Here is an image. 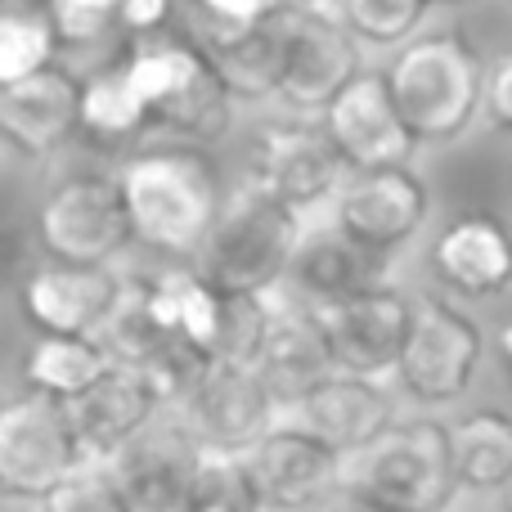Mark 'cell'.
Segmentation results:
<instances>
[{"label":"cell","mask_w":512,"mask_h":512,"mask_svg":"<svg viewBox=\"0 0 512 512\" xmlns=\"http://www.w3.org/2000/svg\"><path fill=\"white\" fill-rule=\"evenodd\" d=\"M117 180L131 207L135 239L171 256H203L230 203L221 189V167L198 144L135 153Z\"/></svg>","instance_id":"cell-1"},{"label":"cell","mask_w":512,"mask_h":512,"mask_svg":"<svg viewBox=\"0 0 512 512\" xmlns=\"http://www.w3.org/2000/svg\"><path fill=\"white\" fill-rule=\"evenodd\" d=\"M301 239V212L248 176L225 203L221 225L198 256V274L221 297H274L288 283Z\"/></svg>","instance_id":"cell-2"},{"label":"cell","mask_w":512,"mask_h":512,"mask_svg":"<svg viewBox=\"0 0 512 512\" xmlns=\"http://www.w3.org/2000/svg\"><path fill=\"white\" fill-rule=\"evenodd\" d=\"M391 95L418 144H450L477 122L490 90V68L459 32L409 41L387 68Z\"/></svg>","instance_id":"cell-3"},{"label":"cell","mask_w":512,"mask_h":512,"mask_svg":"<svg viewBox=\"0 0 512 512\" xmlns=\"http://www.w3.org/2000/svg\"><path fill=\"white\" fill-rule=\"evenodd\" d=\"M454 427L414 418L396 423L378 445L346 459L342 490L373 512H445L459 495Z\"/></svg>","instance_id":"cell-4"},{"label":"cell","mask_w":512,"mask_h":512,"mask_svg":"<svg viewBox=\"0 0 512 512\" xmlns=\"http://www.w3.org/2000/svg\"><path fill=\"white\" fill-rule=\"evenodd\" d=\"M126 77L135 81L149 104V122L158 131L180 135L185 144H216L230 126V90L203 50L189 36H153L135 41L122 59Z\"/></svg>","instance_id":"cell-5"},{"label":"cell","mask_w":512,"mask_h":512,"mask_svg":"<svg viewBox=\"0 0 512 512\" xmlns=\"http://www.w3.org/2000/svg\"><path fill=\"white\" fill-rule=\"evenodd\" d=\"M81 468H90V459L68 400L27 387L0 409V490L9 499L50 504Z\"/></svg>","instance_id":"cell-6"},{"label":"cell","mask_w":512,"mask_h":512,"mask_svg":"<svg viewBox=\"0 0 512 512\" xmlns=\"http://www.w3.org/2000/svg\"><path fill=\"white\" fill-rule=\"evenodd\" d=\"M135 239V221L126 207L122 180L77 176L59 185L41 207V243L54 261L68 265H108Z\"/></svg>","instance_id":"cell-7"},{"label":"cell","mask_w":512,"mask_h":512,"mask_svg":"<svg viewBox=\"0 0 512 512\" xmlns=\"http://www.w3.org/2000/svg\"><path fill=\"white\" fill-rule=\"evenodd\" d=\"M203 463H207V450L189 432L185 414L180 409H162L104 468L113 472V481L135 504V512H185Z\"/></svg>","instance_id":"cell-8"},{"label":"cell","mask_w":512,"mask_h":512,"mask_svg":"<svg viewBox=\"0 0 512 512\" xmlns=\"http://www.w3.org/2000/svg\"><path fill=\"white\" fill-rule=\"evenodd\" d=\"M414 310L418 301H409L400 288H373L355 301H342L324 315V333L333 346L337 373L346 378H364V382H387L400 378L405 364V346L414 333Z\"/></svg>","instance_id":"cell-9"},{"label":"cell","mask_w":512,"mask_h":512,"mask_svg":"<svg viewBox=\"0 0 512 512\" xmlns=\"http://www.w3.org/2000/svg\"><path fill=\"white\" fill-rule=\"evenodd\" d=\"M481 364V328L459 306L423 297L400 364V387L423 405H450L472 387Z\"/></svg>","instance_id":"cell-10"},{"label":"cell","mask_w":512,"mask_h":512,"mask_svg":"<svg viewBox=\"0 0 512 512\" xmlns=\"http://www.w3.org/2000/svg\"><path fill=\"white\" fill-rule=\"evenodd\" d=\"M261 512H310L346 481V459L301 423H279L252 454H243Z\"/></svg>","instance_id":"cell-11"},{"label":"cell","mask_w":512,"mask_h":512,"mask_svg":"<svg viewBox=\"0 0 512 512\" xmlns=\"http://www.w3.org/2000/svg\"><path fill=\"white\" fill-rule=\"evenodd\" d=\"M427 212H432V194H427V185L418 180L414 167L360 171L333 198L337 230L378 256H391L396 248H405L423 230Z\"/></svg>","instance_id":"cell-12"},{"label":"cell","mask_w":512,"mask_h":512,"mask_svg":"<svg viewBox=\"0 0 512 512\" xmlns=\"http://www.w3.org/2000/svg\"><path fill=\"white\" fill-rule=\"evenodd\" d=\"M360 81V41L346 27L342 5H292V50L279 95L292 108H333Z\"/></svg>","instance_id":"cell-13"},{"label":"cell","mask_w":512,"mask_h":512,"mask_svg":"<svg viewBox=\"0 0 512 512\" xmlns=\"http://www.w3.org/2000/svg\"><path fill=\"white\" fill-rule=\"evenodd\" d=\"M180 414H185L189 432L198 436V445L207 454H225V459L252 454L279 427L274 423L279 405H274L265 378L256 369H239V364H216Z\"/></svg>","instance_id":"cell-14"},{"label":"cell","mask_w":512,"mask_h":512,"mask_svg":"<svg viewBox=\"0 0 512 512\" xmlns=\"http://www.w3.org/2000/svg\"><path fill=\"white\" fill-rule=\"evenodd\" d=\"M324 131L337 144L342 162L351 167V176L409 167V153L418 144L396 108L387 72H360V81H351L342 99L324 113Z\"/></svg>","instance_id":"cell-15"},{"label":"cell","mask_w":512,"mask_h":512,"mask_svg":"<svg viewBox=\"0 0 512 512\" xmlns=\"http://www.w3.org/2000/svg\"><path fill=\"white\" fill-rule=\"evenodd\" d=\"M346 162L337 153V144L328 140L324 126H306V122H279L265 126L256 140V167L252 180L265 185L279 203H288L292 212L337 198L346 185Z\"/></svg>","instance_id":"cell-16"},{"label":"cell","mask_w":512,"mask_h":512,"mask_svg":"<svg viewBox=\"0 0 512 512\" xmlns=\"http://www.w3.org/2000/svg\"><path fill=\"white\" fill-rule=\"evenodd\" d=\"M126 279L108 265H68L54 261L27 274L23 310L41 337H99L122 306Z\"/></svg>","instance_id":"cell-17"},{"label":"cell","mask_w":512,"mask_h":512,"mask_svg":"<svg viewBox=\"0 0 512 512\" xmlns=\"http://www.w3.org/2000/svg\"><path fill=\"white\" fill-rule=\"evenodd\" d=\"M68 409H72V423H77L86 459L104 468L167 409V400L158 396V387L149 382L144 369L113 364L86 396L68 400Z\"/></svg>","instance_id":"cell-18"},{"label":"cell","mask_w":512,"mask_h":512,"mask_svg":"<svg viewBox=\"0 0 512 512\" xmlns=\"http://www.w3.org/2000/svg\"><path fill=\"white\" fill-rule=\"evenodd\" d=\"M81 108H86V81L54 63L32 81L0 90V135L27 158H45L81 135Z\"/></svg>","instance_id":"cell-19"},{"label":"cell","mask_w":512,"mask_h":512,"mask_svg":"<svg viewBox=\"0 0 512 512\" xmlns=\"http://www.w3.org/2000/svg\"><path fill=\"white\" fill-rule=\"evenodd\" d=\"M256 373L265 378V387H270L279 409L306 405L328 378H337V360H333V346H328V333H324V315L301 306V301L279 297L274 333H270V346H265Z\"/></svg>","instance_id":"cell-20"},{"label":"cell","mask_w":512,"mask_h":512,"mask_svg":"<svg viewBox=\"0 0 512 512\" xmlns=\"http://www.w3.org/2000/svg\"><path fill=\"white\" fill-rule=\"evenodd\" d=\"M373 288H387V256L351 243L342 230H310L288 270L292 301L310 310H333Z\"/></svg>","instance_id":"cell-21"},{"label":"cell","mask_w":512,"mask_h":512,"mask_svg":"<svg viewBox=\"0 0 512 512\" xmlns=\"http://www.w3.org/2000/svg\"><path fill=\"white\" fill-rule=\"evenodd\" d=\"M297 414H301V427L315 432L324 445H333L342 459L364 454L396 427V405H391L387 387L364 378H346V373L328 378Z\"/></svg>","instance_id":"cell-22"},{"label":"cell","mask_w":512,"mask_h":512,"mask_svg":"<svg viewBox=\"0 0 512 512\" xmlns=\"http://www.w3.org/2000/svg\"><path fill=\"white\" fill-rule=\"evenodd\" d=\"M432 261L454 292L490 297L512 283V230L495 216H463L436 239Z\"/></svg>","instance_id":"cell-23"},{"label":"cell","mask_w":512,"mask_h":512,"mask_svg":"<svg viewBox=\"0 0 512 512\" xmlns=\"http://www.w3.org/2000/svg\"><path fill=\"white\" fill-rule=\"evenodd\" d=\"M288 50H292V5H283L270 23L234 36V41L207 45V59L221 72L225 90L234 99H265L279 95L288 77Z\"/></svg>","instance_id":"cell-24"},{"label":"cell","mask_w":512,"mask_h":512,"mask_svg":"<svg viewBox=\"0 0 512 512\" xmlns=\"http://www.w3.org/2000/svg\"><path fill=\"white\" fill-rule=\"evenodd\" d=\"M153 315L167 328V337L189 342L216 360V333H221V292L198 270H167L149 283Z\"/></svg>","instance_id":"cell-25"},{"label":"cell","mask_w":512,"mask_h":512,"mask_svg":"<svg viewBox=\"0 0 512 512\" xmlns=\"http://www.w3.org/2000/svg\"><path fill=\"white\" fill-rule=\"evenodd\" d=\"M113 369V355L99 337H36L23 355V378L32 391L77 400Z\"/></svg>","instance_id":"cell-26"},{"label":"cell","mask_w":512,"mask_h":512,"mask_svg":"<svg viewBox=\"0 0 512 512\" xmlns=\"http://www.w3.org/2000/svg\"><path fill=\"white\" fill-rule=\"evenodd\" d=\"M454 459L468 490H499L512 481V414L508 409H477L454 427Z\"/></svg>","instance_id":"cell-27"},{"label":"cell","mask_w":512,"mask_h":512,"mask_svg":"<svg viewBox=\"0 0 512 512\" xmlns=\"http://www.w3.org/2000/svg\"><path fill=\"white\" fill-rule=\"evenodd\" d=\"M144 131H153L149 104L140 99L135 81L126 77V68L99 72L95 81H86V108H81V135L99 140L104 149H122V144L140 140Z\"/></svg>","instance_id":"cell-28"},{"label":"cell","mask_w":512,"mask_h":512,"mask_svg":"<svg viewBox=\"0 0 512 512\" xmlns=\"http://www.w3.org/2000/svg\"><path fill=\"white\" fill-rule=\"evenodd\" d=\"M54 50H59V27H54L50 9L36 5L0 9V90L54 68Z\"/></svg>","instance_id":"cell-29"},{"label":"cell","mask_w":512,"mask_h":512,"mask_svg":"<svg viewBox=\"0 0 512 512\" xmlns=\"http://www.w3.org/2000/svg\"><path fill=\"white\" fill-rule=\"evenodd\" d=\"M99 342L113 355V364H131V369H144V364L158 360V355L176 342V337H167V328L158 324V315H153L149 283L126 279L122 306H117V315L108 319V328L99 333Z\"/></svg>","instance_id":"cell-30"},{"label":"cell","mask_w":512,"mask_h":512,"mask_svg":"<svg viewBox=\"0 0 512 512\" xmlns=\"http://www.w3.org/2000/svg\"><path fill=\"white\" fill-rule=\"evenodd\" d=\"M279 292L274 297H225L221 301V333H216V364L261 369V355L270 346Z\"/></svg>","instance_id":"cell-31"},{"label":"cell","mask_w":512,"mask_h":512,"mask_svg":"<svg viewBox=\"0 0 512 512\" xmlns=\"http://www.w3.org/2000/svg\"><path fill=\"white\" fill-rule=\"evenodd\" d=\"M346 27L355 32V41L369 45H400L423 27L427 5L423 0H346L342 5Z\"/></svg>","instance_id":"cell-32"},{"label":"cell","mask_w":512,"mask_h":512,"mask_svg":"<svg viewBox=\"0 0 512 512\" xmlns=\"http://www.w3.org/2000/svg\"><path fill=\"white\" fill-rule=\"evenodd\" d=\"M185 512H261V499H256L243 459L207 454Z\"/></svg>","instance_id":"cell-33"},{"label":"cell","mask_w":512,"mask_h":512,"mask_svg":"<svg viewBox=\"0 0 512 512\" xmlns=\"http://www.w3.org/2000/svg\"><path fill=\"white\" fill-rule=\"evenodd\" d=\"M50 18L59 27V45H99L122 32V5L104 0H59L50 5Z\"/></svg>","instance_id":"cell-34"},{"label":"cell","mask_w":512,"mask_h":512,"mask_svg":"<svg viewBox=\"0 0 512 512\" xmlns=\"http://www.w3.org/2000/svg\"><path fill=\"white\" fill-rule=\"evenodd\" d=\"M45 512H135V504L122 495L113 472L90 463V468H81L77 477L45 504Z\"/></svg>","instance_id":"cell-35"},{"label":"cell","mask_w":512,"mask_h":512,"mask_svg":"<svg viewBox=\"0 0 512 512\" xmlns=\"http://www.w3.org/2000/svg\"><path fill=\"white\" fill-rule=\"evenodd\" d=\"M486 108L504 131H512V54L490 63V90H486Z\"/></svg>","instance_id":"cell-36"},{"label":"cell","mask_w":512,"mask_h":512,"mask_svg":"<svg viewBox=\"0 0 512 512\" xmlns=\"http://www.w3.org/2000/svg\"><path fill=\"white\" fill-rule=\"evenodd\" d=\"M310 512H373V508L360 504V499H351V495H333V499H324V504L310 508Z\"/></svg>","instance_id":"cell-37"},{"label":"cell","mask_w":512,"mask_h":512,"mask_svg":"<svg viewBox=\"0 0 512 512\" xmlns=\"http://www.w3.org/2000/svg\"><path fill=\"white\" fill-rule=\"evenodd\" d=\"M499 355H504V369L512 373V319L504 324V333H499Z\"/></svg>","instance_id":"cell-38"},{"label":"cell","mask_w":512,"mask_h":512,"mask_svg":"<svg viewBox=\"0 0 512 512\" xmlns=\"http://www.w3.org/2000/svg\"><path fill=\"white\" fill-rule=\"evenodd\" d=\"M504 512H512V481L504 486Z\"/></svg>","instance_id":"cell-39"}]
</instances>
